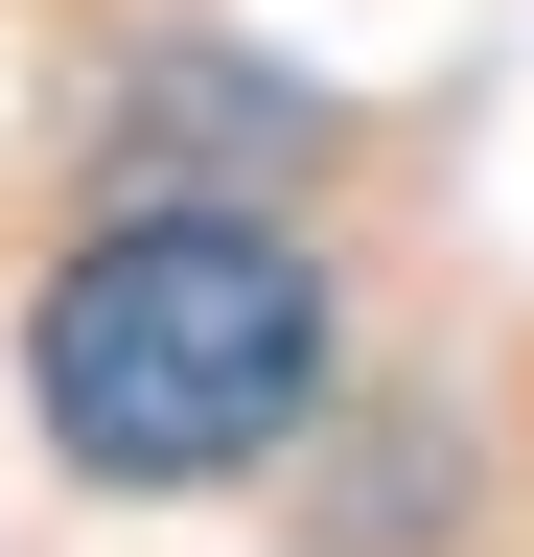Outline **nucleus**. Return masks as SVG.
<instances>
[{"label": "nucleus", "instance_id": "f257e3e1", "mask_svg": "<svg viewBox=\"0 0 534 557\" xmlns=\"http://www.w3.org/2000/svg\"><path fill=\"white\" fill-rule=\"evenodd\" d=\"M24 418L94 487H233L325 418V256L256 209H116L24 302Z\"/></svg>", "mask_w": 534, "mask_h": 557}]
</instances>
